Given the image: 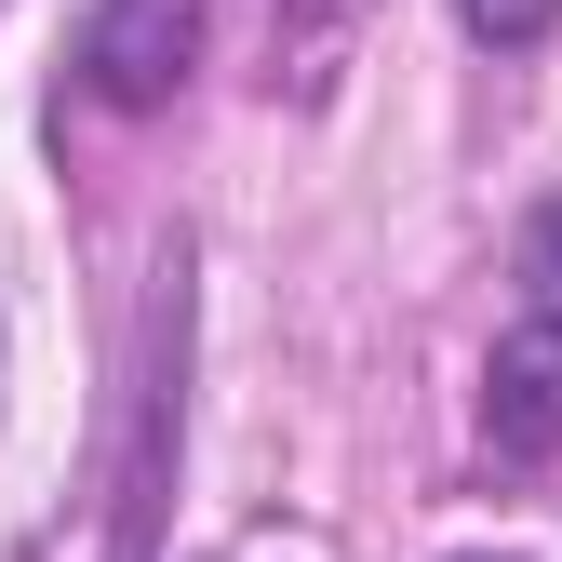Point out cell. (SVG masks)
Listing matches in <instances>:
<instances>
[{"mask_svg":"<svg viewBox=\"0 0 562 562\" xmlns=\"http://www.w3.org/2000/svg\"><path fill=\"white\" fill-rule=\"evenodd\" d=\"M456 27H469L482 54H536V41L562 27V0H456Z\"/></svg>","mask_w":562,"mask_h":562,"instance_id":"5b68a950","label":"cell"},{"mask_svg":"<svg viewBox=\"0 0 562 562\" xmlns=\"http://www.w3.org/2000/svg\"><path fill=\"white\" fill-rule=\"evenodd\" d=\"M14 562H41V549H14Z\"/></svg>","mask_w":562,"mask_h":562,"instance_id":"52a82bcc","label":"cell"},{"mask_svg":"<svg viewBox=\"0 0 562 562\" xmlns=\"http://www.w3.org/2000/svg\"><path fill=\"white\" fill-rule=\"evenodd\" d=\"M522 308H562V188L522 215Z\"/></svg>","mask_w":562,"mask_h":562,"instance_id":"8992f818","label":"cell"},{"mask_svg":"<svg viewBox=\"0 0 562 562\" xmlns=\"http://www.w3.org/2000/svg\"><path fill=\"white\" fill-rule=\"evenodd\" d=\"M362 14L375 0H268V94L322 108L348 81V54H362Z\"/></svg>","mask_w":562,"mask_h":562,"instance_id":"277c9868","label":"cell"},{"mask_svg":"<svg viewBox=\"0 0 562 562\" xmlns=\"http://www.w3.org/2000/svg\"><path fill=\"white\" fill-rule=\"evenodd\" d=\"M188 67H201V0H94V27H81V81L108 108H175L188 94Z\"/></svg>","mask_w":562,"mask_h":562,"instance_id":"7a4b0ae2","label":"cell"},{"mask_svg":"<svg viewBox=\"0 0 562 562\" xmlns=\"http://www.w3.org/2000/svg\"><path fill=\"white\" fill-rule=\"evenodd\" d=\"M482 442L509 469H549L562 456V308H522L482 362Z\"/></svg>","mask_w":562,"mask_h":562,"instance_id":"3957f363","label":"cell"},{"mask_svg":"<svg viewBox=\"0 0 562 562\" xmlns=\"http://www.w3.org/2000/svg\"><path fill=\"white\" fill-rule=\"evenodd\" d=\"M175 429H188V241H161L148 375H134V456H121V549H108V562H148V536H161V482H175Z\"/></svg>","mask_w":562,"mask_h":562,"instance_id":"6da1fadb","label":"cell"}]
</instances>
